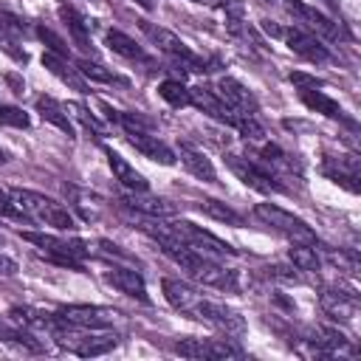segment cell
Instances as JSON below:
<instances>
[{"instance_id":"10","label":"cell","mask_w":361,"mask_h":361,"mask_svg":"<svg viewBox=\"0 0 361 361\" xmlns=\"http://www.w3.org/2000/svg\"><path fill=\"white\" fill-rule=\"evenodd\" d=\"M189 104H195L200 113H206V116H212L214 121H220V124H228V127H234L237 124V113L217 96V90L214 87H209V85H197V87H189Z\"/></svg>"},{"instance_id":"31","label":"cell","mask_w":361,"mask_h":361,"mask_svg":"<svg viewBox=\"0 0 361 361\" xmlns=\"http://www.w3.org/2000/svg\"><path fill=\"white\" fill-rule=\"evenodd\" d=\"M76 71L87 79V82H104V85H127V79H121V76H116L113 71H107L104 65H99V62H90V59H79L76 62Z\"/></svg>"},{"instance_id":"44","label":"cell","mask_w":361,"mask_h":361,"mask_svg":"<svg viewBox=\"0 0 361 361\" xmlns=\"http://www.w3.org/2000/svg\"><path fill=\"white\" fill-rule=\"evenodd\" d=\"M17 274V262L6 254H0V276H14Z\"/></svg>"},{"instance_id":"17","label":"cell","mask_w":361,"mask_h":361,"mask_svg":"<svg viewBox=\"0 0 361 361\" xmlns=\"http://www.w3.org/2000/svg\"><path fill=\"white\" fill-rule=\"evenodd\" d=\"M42 65H45V71H48V73H54V76H56L59 82H65L68 87H73V90H79V93H90L87 79H85V76H82L76 68H71L65 56L45 51V54H42Z\"/></svg>"},{"instance_id":"36","label":"cell","mask_w":361,"mask_h":361,"mask_svg":"<svg viewBox=\"0 0 361 361\" xmlns=\"http://www.w3.org/2000/svg\"><path fill=\"white\" fill-rule=\"evenodd\" d=\"M209 353L212 358H240L243 350L231 338H209Z\"/></svg>"},{"instance_id":"33","label":"cell","mask_w":361,"mask_h":361,"mask_svg":"<svg viewBox=\"0 0 361 361\" xmlns=\"http://www.w3.org/2000/svg\"><path fill=\"white\" fill-rule=\"evenodd\" d=\"M172 350L183 358H212L209 353V338H178Z\"/></svg>"},{"instance_id":"42","label":"cell","mask_w":361,"mask_h":361,"mask_svg":"<svg viewBox=\"0 0 361 361\" xmlns=\"http://www.w3.org/2000/svg\"><path fill=\"white\" fill-rule=\"evenodd\" d=\"M290 82L299 87V90H313V87H322V82L316 76H307V73H290Z\"/></svg>"},{"instance_id":"27","label":"cell","mask_w":361,"mask_h":361,"mask_svg":"<svg viewBox=\"0 0 361 361\" xmlns=\"http://www.w3.org/2000/svg\"><path fill=\"white\" fill-rule=\"evenodd\" d=\"M197 209L203 212V214H209V217H214L217 223H226V226H243V214H237L228 203H223V200H214V197H203L200 203H197Z\"/></svg>"},{"instance_id":"6","label":"cell","mask_w":361,"mask_h":361,"mask_svg":"<svg viewBox=\"0 0 361 361\" xmlns=\"http://www.w3.org/2000/svg\"><path fill=\"white\" fill-rule=\"evenodd\" d=\"M172 226H175V231L180 234V240H183L186 245H192L195 251H200L203 257H228V254H237V248H231L226 240L214 237L212 231L195 226L192 220H175Z\"/></svg>"},{"instance_id":"18","label":"cell","mask_w":361,"mask_h":361,"mask_svg":"<svg viewBox=\"0 0 361 361\" xmlns=\"http://www.w3.org/2000/svg\"><path fill=\"white\" fill-rule=\"evenodd\" d=\"M322 172H324L330 180L341 183L344 189H350V192H358V183H355V180H358V158H355V155L330 158V161H324Z\"/></svg>"},{"instance_id":"35","label":"cell","mask_w":361,"mask_h":361,"mask_svg":"<svg viewBox=\"0 0 361 361\" xmlns=\"http://www.w3.org/2000/svg\"><path fill=\"white\" fill-rule=\"evenodd\" d=\"M0 124L25 130V127L31 124V118H28V113H25V110H20V107H11V104H0Z\"/></svg>"},{"instance_id":"13","label":"cell","mask_w":361,"mask_h":361,"mask_svg":"<svg viewBox=\"0 0 361 361\" xmlns=\"http://www.w3.org/2000/svg\"><path fill=\"white\" fill-rule=\"evenodd\" d=\"M121 206L135 212V214H144V217H172L175 214V203L164 200V197H152L147 192H130L121 197Z\"/></svg>"},{"instance_id":"26","label":"cell","mask_w":361,"mask_h":361,"mask_svg":"<svg viewBox=\"0 0 361 361\" xmlns=\"http://www.w3.org/2000/svg\"><path fill=\"white\" fill-rule=\"evenodd\" d=\"M65 195L71 197V206L79 212V217L82 220H96L99 217V197L96 195H90V192H82V189H76V186H65Z\"/></svg>"},{"instance_id":"16","label":"cell","mask_w":361,"mask_h":361,"mask_svg":"<svg viewBox=\"0 0 361 361\" xmlns=\"http://www.w3.org/2000/svg\"><path fill=\"white\" fill-rule=\"evenodd\" d=\"M195 279L203 282V285H209V288L226 290V293H240V276H237V271L234 268H223V265L212 262L209 257H206L203 268L195 274Z\"/></svg>"},{"instance_id":"30","label":"cell","mask_w":361,"mask_h":361,"mask_svg":"<svg viewBox=\"0 0 361 361\" xmlns=\"http://www.w3.org/2000/svg\"><path fill=\"white\" fill-rule=\"evenodd\" d=\"M288 259L293 262L296 271H307V274L319 271V265H322V259H319V254L310 243H293L290 251H288Z\"/></svg>"},{"instance_id":"25","label":"cell","mask_w":361,"mask_h":361,"mask_svg":"<svg viewBox=\"0 0 361 361\" xmlns=\"http://www.w3.org/2000/svg\"><path fill=\"white\" fill-rule=\"evenodd\" d=\"M299 96H302V102L310 107V110H316V113H322V116H327V118H338V121H347V124H353L347 116H344V110H341V104L338 102H333L330 96H324L322 90H299Z\"/></svg>"},{"instance_id":"45","label":"cell","mask_w":361,"mask_h":361,"mask_svg":"<svg viewBox=\"0 0 361 361\" xmlns=\"http://www.w3.org/2000/svg\"><path fill=\"white\" fill-rule=\"evenodd\" d=\"M6 82L11 85V93H17V96H20L23 90H25V85H23V79H20V76H14V73H6Z\"/></svg>"},{"instance_id":"11","label":"cell","mask_w":361,"mask_h":361,"mask_svg":"<svg viewBox=\"0 0 361 361\" xmlns=\"http://www.w3.org/2000/svg\"><path fill=\"white\" fill-rule=\"evenodd\" d=\"M217 96H220L237 116H257V110H259L254 93H251L243 82H237L234 76H220V82H217Z\"/></svg>"},{"instance_id":"47","label":"cell","mask_w":361,"mask_h":361,"mask_svg":"<svg viewBox=\"0 0 361 361\" xmlns=\"http://www.w3.org/2000/svg\"><path fill=\"white\" fill-rule=\"evenodd\" d=\"M322 3H327L330 8H338V0H322Z\"/></svg>"},{"instance_id":"19","label":"cell","mask_w":361,"mask_h":361,"mask_svg":"<svg viewBox=\"0 0 361 361\" xmlns=\"http://www.w3.org/2000/svg\"><path fill=\"white\" fill-rule=\"evenodd\" d=\"M319 305H322V310H324L327 316L344 319V322L355 319V313H358V299H355V293H344V290H322Z\"/></svg>"},{"instance_id":"15","label":"cell","mask_w":361,"mask_h":361,"mask_svg":"<svg viewBox=\"0 0 361 361\" xmlns=\"http://www.w3.org/2000/svg\"><path fill=\"white\" fill-rule=\"evenodd\" d=\"M282 39L288 42V48L293 51V54H299V56H305L307 62H327V48L310 34V31H305V28H290V31H285L282 34Z\"/></svg>"},{"instance_id":"48","label":"cell","mask_w":361,"mask_h":361,"mask_svg":"<svg viewBox=\"0 0 361 361\" xmlns=\"http://www.w3.org/2000/svg\"><path fill=\"white\" fill-rule=\"evenodd\" d=\"M138 3H141V6H149V0H138Z\"/></svg>"},{"instance_id":"12","label":"cell","mask_w":361,"mask_h":361,"mask_svg":"<svg viewBox=\"0 0 361 361\" xmlns=\"http://www.w3.org/2000/svg\"><path fill=\"white\" fill-rule=\"evenodd\" d=\"M127 141H130L144 158H149V161H155V164L172 166V164L178 161V155L172 152V147L164 144L158 135H152V133H147V130H127Z\"/></svg>"},{"instance_id":"22","label":"cell","mask_w":361,"mask_h":361,"mask_svg":"<svg viewBox=\"0 0 361 361\" xmlns=\"http://www.w3.org/2000/svg\"><path fill=\"white\" fill-rule=\"evenodd\" d=\"M161 290H164V299L175 307V310H180V313H189L192 316V307L197 305V293H195V288L192 285H186V282H180V279H164L161 282Z\"/></svg>"},{"instance_id":"41","label":"cell","mask_w":361,"mask_h":361,"mask_svg":"<svg viewBox=\"0 0 361 361\" xmlns=\"http://www.w3.org/2000/svg\"><path fill=\"white\" fill-rule=\"evenodd\" d=\"M268 276H274V279H279V282H299L296 268H285V265H274V268H268Z\"/></svg>"},{"instance_id":"21","label":"cell","mask_w":361,"mask_h":361,"mask_svg":"<svg viewBox=\"0 0 361 361\" xmlns=\"http://www.w3.org/2000/svg\"><path fill=\"white\" fill-rule=\"evenodd\" d=\"M104 155H107V166L113 169V175H116V180L124 186V189H130V192H147V180H144V175L133 166V164H127L118 152H113V149H104Z\"/></svg>"},{"instance_id":"2","label":"cell","mask_w":361,"mask_h":361,"mask_svg":"<svg viewBox=\"0 0 361 361\" xmlns=\"http://www.w3.org/2000/svg\"><path fill=\"white\" fill-rule=\"evenodd\" d=\"M254 217L262 220L268 228L285 234L290 243H310V245H316L313 228H310L302 217H296V214L279 209L276 203H257V206H254Z\"/></svg>"},{"instance_id":"38","label":"cell","mask_w":361,"mask_h":361,"mask_svg":"<svg viewBox=\"0 0 361 361\" xmlns=\"http://www.w3.org/2000/svg\"><path fill=\"white\" fill-rule=\"evenodd\" d=\"M37 37L51 48V54H59V56H65V59H68V45H65V39H62V37H56L51 28L39 25V28H37Z\"/></svg>"},{"instance_id":"34","label":"cell","mask_w":361,"mask_h":361,"mask_svg":"<svg viewBox=\"0 0 361 361\" xmlns=\"http://www.w3.org/2000/svg\"><path fill=\"white\" fill-rule=\"evenodd\" d=\"M0 31H3V34H8V37H20V34H25V31H28V25H25V20H23V17H17L14 11H8V8H3V6H0Z\"/></svg>"},{"instance_id":"9","label":"cell","mask_w":361,"mask_h":361,"mask_svg":"<svg viewBox=\"0 0 361 361\" xmlns=\"http://www.w3.org/2000/svg\"><path fill=\"white\" fill-rule=\"evenodd\" d=\"M56 316L62 319V324L82 327V330H102V327H110L116 322V310L90 307V305H71V307H62Z\"/></svg>"},{"instance_id":"39","label":"cell","mask_w":361,"mask_h":361,"mask_svg":"<svg viewBox=\"0 0 361 361\" xmlns=\"http://www.w3.org/2000/svg\"><path fill=\"white\" fill-rule=\"evenodd\" d=\"M0 214H3V217H17V220H28V217L20 212V206L11 200L8 189H3V186H0Z\"/></svg>"},{"instance_id":"50","label":"cell","mask_w":361,"mask_h":361,"mask_svg":"<svg viewBox=\"0 0 361 361\" xmlns=\"http://www.w3.org/2000/svg\"><path fill=\"white\" fill-rule=\"evenodd\" d=\"M262 3H276V0H262Z\"/></svg>"},{"instance_id":"1","label":"cell","mask_w":361,"mask_h":361,"mask_svg":"<svg viewBox=\"0 0 361 361\" xmlns=\"http://www.w3.org/2000/svg\"><path fill=\"white\" fill-rule=\"evenodd\" d=\"M11 200L20 206V212L28 217V220H37V223H45V226H54L56 231H73L76 228V220L73 214L54 197L42 195V192H34V189H8Z\"/></svg>"},{"instance_id":"32","label":"cell","mask_w":361,"mask_h":361,"mask_svg":"<svg viewBox=\"0 0 361 361\" xmlns=\"http://www.w3.org/2000/svg\"><path fill=\"white\" fill-rule=\"evenodd\" d=\"M158 93H161V99H164L166 104H172V107H186V104H189V87L180 85V82H175V79L161 82V85H158Z\"/></svg>"},{"instance_id":"49","label":"cell","mask_w":361,"mask_h":361,"mask_svg":"<svg viewBox=\"0 0 361 361\" xmlns=\"http://www.w3.org/2000/svg\"><path fill=\"white\" fill-rule=\"evenodd\" d=\"M3 245H6V240H3V237H0V248H3Z\"/></svg>"},{"instance_id":"24","label":"cell","mask_w":361,"mask_h":361,"mask_svg":"<svg viewBox=\"0 0 361 361\" xmlns=\"http://www.w3.org/2000/svg\"><path fill=\"white\" fill-rule=\"evenodd\" d=\"M107 45H110L113 54H118V56H124V59H133V62H149L147 51H144L133 37H127V34L118 31V28H110V31H107Z\"/></svg>"},{"instance_id":"46","label":"cell","mask_w":361,"mask_h":361,"mask_svg":"<svg viewBox=\"0 0 361 361\" xmlns=\"http://www.w3.org/2000/svg\"><path fill=\"white\" fill-rule=\"evenodd\" d=\"M262 28H265V31H268V34H271V37H282V34H285V31H282V28H279V25H274V23H271V20H262Z\"/></svg>"},{"instance_id":"20","label":"cell","mask_w":361,"mask_h":361,"mask_svg":"<svg viewBox=\"0 0 361 361\" xmlns=\"http://www.w3.org/2000/svg\"><path fill=\"white\" fill-rule=\"evenodd\" d=\"M178 158H180L183 166H186L195 178H200L203 183H217V172H214L212 161L203 155V149H197V147L180 141V147H178Z\"/></svg>"},{"instance_id":"37","label":"cell","mask_w":361,"mask_h":361,"mask_svg":"<svg viewBox=\"0 0 361 361\" xmlns=\"http://www.w3.org/2000/svg\"><path fill=\"white\" fill-rule=\"evenodd\" d=\"M234 130H240V135H245L248 141H262L265 138V130L254 121V116H240L237 124H234Z\"/></svg>"},{"instance_id":"7","label":"cell","mask_w":361,"mask_h":361,"mask_svg":"<svg viewBox=\"0 0 361 361\" xmlns=\"http://www.w3.org/2000/svg\"><path fill=\"white\" fill-rule=\"evenodd\" d=\"M192 316L203 319V322H209V324H214V327H220V330H226L231 336L245 333L243 313L228 307V305H223V302H214V299H197V305L192 307Z\"/></svg>"},{"instance_id":"4","label":"cell","mask_w":361,"mask_h":361,"mask_svg":"<svg viewBox=\"0 0 361 361\" xmlns=\"http://www.w3.org/2000/svg\"><path fill=\"white\" fill-rule=\"evenodd\" d=\"M226 164H228V169L248 186V189H257V192H262V195H274V192H285V186L279 183V178L271 172V169H265L262 164H257V161H251V158H243V155H226Z\"/></svg>"},{"instance_id":"14","label":"cell","mask_w":361,"mask_h":361,"mask_svg":"<svg viewBox=\"0 0 361 361\" xmlns=\"http://www.w3.org/2000/svg\"><path fill=\"white\" fill-rule=\"evenodd\" d=\"M107 282L116 288V290H121L124 296H133V299H138V302H149V293H147V282H144V276L135 271V268H121V265H113L107 274Z\"/></svg>"},{"instance_id":"8","label":"cell","mask_w":361,"mask_h":361,"mask_svg":"<svg viewBox=\"0 0 361 361\" xmlns=\"http://www.w3.org/2000/svg\"><path fill=\"white\" fill-rule=\"evenodd\" d=\"M285 8H288V14L296 17V23H302L305 28H310L313 34H319V37H324V39H330V42H336V39L344 37L341 25H338L333 17L322 14L319 8H313V6H307V3H302V0H288Z\"/></svg>"},{"instance_id":"51","label":"cell","mask_w":361,"mask_h":361,"mask_svg":"<svg viewBox=\"0 0 361 361\" xmlns=\"http://www.w3.org/2000/svg\"><path fill=\"white\" fill-rule=\"evenodd\" d=\"M195 3H200V0H195Z\"/></svg>"},{"instance_id":"43","label":"cell","mask_w":361,"mask_h":361,"mask_svg":"<svg viewBox=\"0 0 361 361\" xmlns=\"http://www.w3.org/2000/svg\"><path fill=\"white\" fill-rule=\"evenodd\" d=\"M217 6L226 11V17H243V11H245L243 0H217Z\"/></svg>"},{"instance_id":"23","label":"cell","mask_w":361,"mask_h":361,"mask_svg":"<svg viewBox=\"0 0 361 361\" xmlns=\"http://www.w3.org/2000/svg\"><path fill=\"white\" fill-rule=\"evenodd\" d=\"M37 113L42 116V121H48V124H54L56 130L73 135V124H71L68 107H62L54 96H37Z\"/></svg>"},{"instance_id":"29","label":"cell","mask_w":361,"mask_h":361,"mask_svg":"<svg viewBox=\"0 0 361 361\" xmlns=\"http://www.w3.org/2000/svg\"><path fill=\"white\" fill-rule=\"evenodd\" d=\"M59 17H62V23L68 25V31H71V37L76 39V45H79V48H90V39H87V25H90V23H85V17H82L76 8H71V6H59Z\"/></svg>"},{"instance_id":"28","label":"cell","mask_w":361,"mask_h":361,"mask_svg":"<svg viewBox=\"0 0 361 361\" xmlns=\"http://www.w3.org/2000/svg\"><path fill=\"white\" fill-rule=\"evenodd\" d=\"M310 341L322 350V353H336V350H344L350 341H347V336L341 333V330H336V327H324V324H319V327H313L310 330Z\"/></svg>"},{"instance_id":"5","label":"cell","mask_w":361,"mask_h":361,"mask_svg":"<svg viewBox=\"0 0 361 361\" xmlns=\"http://www.w3.org/2000/svg\"><path fill=\"white\" fill-rule=\"evenodd\" d=\"M54 338H56L59 347H65V350H71V353H76V355H82V358L104 355V353H110V350L118 344V338H116L113 333H85V336L65 333V330H62V319H59V324H56V330H54Z\"/></svg>"},{"instance_id":"40","label":"cell","mask_w":361,"mask_h":361,"mask_svg":"<svg viewBox=\"0 0 361 361\" xmlns=\"http://www.w3.org/2000/svg\"><path fill=\"white\" fill-rule=\"evenodd\" d=\"M68 110H73V116L87 127V130H93V133H102V124L96 121V116L87 110V107H82V104H68Z\"/></svg>"},{"instance_id":"3","label":"cell","mask_w":361,"mask_h":361,"mask_svg":"<svg viewBox=\"0 0 361 361\" xmlns=\"http://www.w3.org/2000/svg\"><path fill=\"white\" fill-rule=\"evenodd\" d=\"M138 28H141L164 54H169L175 62L186 65L189 71H203V68H206V62H203L197 54H192V51L186 48V42H183L180 37H175L169 28H161V25H155V23H149V20H138Z\"/></svg>"}]
</instances>
